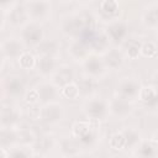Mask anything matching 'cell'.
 <instances>
[{"instance_id":"cell-1","label":"cell","mask_w":158,"mask_h":158,"mask_svg":"<svg viewBox=\"0 0 158 158\" xmlns=\"http://www.w3.org/2000/svg\"><path fill=\"white\" fill-rule=\"evenodd\" d=\"M100 131L101 121L85 118L78 120L72 125L70 135L77 139L81 151L91 152L96 149L100 143Z\"/></svg>"},{"instance_id":"cell-2","label":"cell","mask_w":158,"mask_h":158,"mask_svg":"<svg viewBox=\"0 0 158 158\" xmlns=\"http://www.w3.org/2000/svg\"><path fill=\"white\" fill-rule=\"evenodd\" d=\"M58 27L63 36H65L70 40L79 38L80 35L83 33V31L85 30L84 16L77 11L67 12L60 17Z\"/></svg>"},{"instance_id":"cell-3","label":"cell","mask_w":158,"mask_h":158,"mask_svg":"<svg viewBox=\"0 0 158 158\" xmlns=\"http://www.w3.org/2000/svg\"><path fill=\"white\" fill-rule=\"evenodd\" d=\"M81 111L86 118L93 120H106L110 116L109 112V100L104 99L102 96H90L86 98L81 105Z\"/></svg>"},{"instance_id":"cell-4","label":"cell","mask_w":158,"mask_h":158,"mask_svg":"<svg viewBox=\"0 0 158 158\" xmlns=\"http://www.w3.org/2000/svg\"><path fill=\"white\" fill-rule=\"evenodd\" d=\"M28 17L35 22H46L52 17L53 5L48 0H27L23 2Z\"/></svg>"},{"instance_id":"cell-5","label":"cell","mask_w":158,"mask_h":158,"mask_svg":"<svg viewBox=\"0 0 158 158\" xmlns=\"http://www.w3.org/2000/svg\"><path fill=\"white\" fill-rule=\"evenodd\" d=\"M141 88H142V84H141L138 78L127 75V77L120 78L116 81V84H115V94L117 96H121V98L133 102L136 99H138Z\"/></svg>"},{"instance_id":"cell-6","label":"cell","mask_w":158,"mask_h":158,"mask_svg":"<svg viewBox=\"0 0 158 158\" xmlns=\"http://www.w3.org/2000/svg\"><path fill=\"white\" fill-rule=\"evenodd\" d=\"M1 91L2 98L20 99L25 96L27 88L23 79L19 74H7L1 80Z\"/></svg>"},{"instance_id":"cell-7","label":"cell","mask_w":158,"mask_h":158,"mask_svg":"<svg viewBox=\"0 0 158 158\" xmlns=\"http://www.w3.org/2000/svg\"><path fill=\"white\" fill-rule=\"evenodd\" d=\"M20 40L28 48H36L46 37L41 23L35 21H28L25 26L20 28Z\"/></svg>"},{"instance_id":"cell-8","label":"cell","mask_w":158,"mask_h":158,"mask_svg":"<svg viewBox=\"0 0 158 158\" xmlns=\"http://www.w3.org/2000/svg\"><path fill=\"white\" fill-rule=\"evenodd\" d=\"M65 115L64 106L59 101H51L41 105V115L40 120L43 121L46 125L54 126L63 121Z\"/></svg>"},{"instance_id":"cell-9","label":"cell","mask_w":158,"mask_h":158,"mask_svg":"<svg viewBox=\"0 0 158 158\" xmlns=\"http://www.w3.org/2000/svg\"><path fill=\"white\" fill-rule=\"evenodd\" d=\"M22 120V111L19 106L12 104H2L0 110V127L1 128H19Z\"/></svg>"},{"instance_id":"cell-10","label":"cell","mask_w":158,"mask_h":158,"mask_svg":"<svg viewBox=\"0 0 158 158\" xmlns=\"http://www.w3.org/2000/svg\"><path fill=\"white\" fill-rule=\"evenodd\" d=\"M25 44L20 40V37L15 36H7L1 41L0 44V52L1 58L5 60H12L19 59L20 56L25 52Z\"/></svg>"},{"instance_id":"cell-11","label":"cell","mask_w":158,"mask_h":158,"mask_svg":"<svg viewBox=\"0 0 158 158\" xmlns=\"http://www.w3.org/2000/svg\"><path fill=\"white\" fill-rule=\"evenodd\" d=\"M81 68H83V74L90 78H94L96 80L102 79L106 75V67L105 63L102 60V57L96 56V54H90L83 63H81Z\"/></svg>"},{"instance_id":"cell-12","label":"cell","mask_w":158,"mask_h":158,"mask_svg":"<svg viewBox=\"0 0 158 158\" xmlns=\"http://www.w3.org/2000/svg\"><path fill=\"white\" fill-rule=\"evenodd\" d=\"M105 33L110 38L111 43L114 44H122L128 38V25L125 20L117 19L115 21H111L106 23Z\"/></svg>"},{"instance_id":"cell-13","label":"cell","mask_w":158,"mask_h":158,"mask_svg":"<svg viewBox=\"0 0 158 158\" xmlns=\"http://www.w3.org/2000/svg\"><path fill=\"white\" fill-rule=\"evenodd\" d=\"M109 112H110V116L117 120H125L132 115L133 102L115 95L109 100Z\"/></svg>"},{"instance_id":"cell-14","label":"cell","mask_w":158,"mask_h":158,"mask_svg":"<svg viewBox=\"0 0 158 158\" xmlns=\"http://www.w3.org/2000/svg\"><path fill=\"white\" fill-rule=\"evenodd\" d=\"M121 10L120 4L116 0H102L99 2V7L96 10V16L101 21H105L106 23L115 21L118 19Z\"/></svg>"},{"instance_id":"cell-15","label":"cell","mask_w":158,"mask_h":158,"mask_svg":"<svg viewBox=\"0 0 158 158\" xmlns=\"http://www.w3.org/2000/svg\"><path fill=\"white\" fill-rule=\"evenodd\" d=\"M67 52H68V56L77 63H83L91 53L89 46L80 38H74V40H70V42L68 43V47H67Z\"/></svg>"},{"instance_id":"cell-16","label":"cell","mask_w":158,"mask_h":158,"mask_svg":"<svg viewBox=\"0 0 158 158\" xmlns=\"http://www.w3.org/2000/svg\"><path fill=\"white\" fill-rule=\"evenodd\" d=\"M30 20L27 10L22 4L15 2V5L10 9V11L7 12V22L11 27H16V28H21L22 26H25Z\"/></svg>"},{"instance_id":"cell-17","label":"cell","mask_w":158,"mask_h":158,"mask_svg":"<svg viewBox=\"0 0 158 158\" xmlns=\"http://www.w3.org/2000/svg\"><path fill=\"white\" fill-rule=\"evenodd\" d=\"M138 100L144 105L147 111L158 112V91L151 84L142 85L138 95Z\"/></svg>"},{"instance_id":"cell-18","label":"cell","mask_w":158,"mask_h":158,"mask_svg":"<svg viewBox=\"0 0 158 158\" xmlns=\"http://www.w3.org/2000/svg\"><path fill=\"white\" fill-rule=\"evenodd\" d=\"M102 60L105 63V67L107 70H120L126 60V57L121 48L118 47H111L104 56Z\"/></svg>"},{"instance_id":"cell-19","label":"cell","mask_w":158,"mask_h":158,"mask_svg":"<svg viewBox=\"0 0 158 158\" xmlns=\"http://www.w3.org/2000/svg\"><path fill=\"white\" fill-rule=\"evenodd\" d=\"M74 78H75V74H74L73 68L69 64H60L54 72V74L52 75L51 81L60 90L65 85L73 83Z\"/></svg>"},{"instance_id":"cell-20","label":"cell","mask_w":158,"mask_h":158,"mask_svg":"<svg viewBox=\"0 0 158 158\" xmlns=\"http://www.w3.org/2000/svg\"><path fill=\"white\" fill-rule=\"evenodd\" d=\"M58 151L63 158H74L79 156L81 152V148L77 139L70 136H64L58 141Z\"/></svg>"},{"instance_id":"cell-21","label":"cell","mask_w":158,"mask_h":158,"mask_svg":"<svg viewBox=\"0 0 158 158\" xmlns=\"http://www.w3.org/2000/svg\"><path fill=\"white\" fill-rule=\"evenodd\" d=\"M59 67L58 64V58L53 57H46V56H37L36 60V70L38 74L43 78H52L57 68Z\"/></svg>"},{"instance_id":"cell-22","label":"cell","mask_w":158,"mask_h":158,"mask_svg":"<svg viewBox=\"0 0 158 158\" xmlns=\"http://www.w3.org/2000/svg\"><path fill=\"white\" fill-rule=\"evenodd\" d=\"M89 48L93 54L102 57L110 48H111V41L105 33V31H96L94 38L89 43Z\"/></svg>"},{"instance_id":"cell-23","label":"cell","mask_w":158,"mask_h":158,"mask_svg":"<svg viewBox=\"0 0 158 158\" xmlns=\"http://www.w3.org/2000/svg\"><path fill=\"white\" fill-rule=\"evenodd\" d=\"M36 89L40 94L41 102H51V101H57V98L60 95L59 89L51 81V80H44L41 81L36 85Z\"/></svg>"},{"instance_id":"cell-24","label":"cell","mask_w":158,"mask_h":158,"mask_svg":"<svg viewBox=\"0 0 158 158\" xmlns=\"http://www.w3.org/2000/svg\"><path fill=\"white\" fill-rule=\"evenodd\" d=\"M35 49L37 52V56L58 58L60 54V43L54 38H44Z\"/></svg>"},{"instance_id":"cell-25","label":"cell","mask_w":158,"mask_h":158,"mask_svg":"<svg viewBox=\"0 0 158 158\" xmlns=\"http://www.w3.org/2000/svg\"><path fill=\"white\" fill-rule=\"evenodd\" d=\"M141 23L148 30H156L158 27V2L149 4L141 14Z\"/></svg>"},{"instance_id":"cell-26","label":"cell","mask_w":158,"mask_h":158,"mask_svg":"<svg viewBox=\"0 0 158 158\" xmlns=\"http://www.w3.org/2000/svg\"><path fill=\"white\" fill-rule=\"evenodd\" d=\"M135 158H158V146L154 141L143 139L133 151Z\"/></svg>"},{"instance_id":"cell-27","label":"cell","mask_w":158,"mask_h":158,"mask_svg":"<svg viewBox=\"0 0 158 158\" xmlns=\"http://www.w3.org/2000/svg\"><path fill=\"white\" fill-rule=\"evenodd\" d=\"M141 47H142V41L139 38L128 37L121 44V51L123 52V54L127 59L135 60L141 56Z\"/></svg>"},{"instance_id":"cell-28","label":"cell","mask_w":158,"mask_h":158,"mask_svg":"<svg viewBox=\"0 0 158 158\" xmlns=\"http://www.w3.org/2000/svg\"><path fill=\"white\" fill-rule=\"evenodd\" d=\"M19 146V128H1L0 130V148L11 149Z\"/></svg>"},{"instance_id":"cell-29","label":"cell","mask_w":158,"mask_h":158,"mask_svg":"<svg viewBox=\"0 0 158 158\" xmlns=\"http://www.w3.org/2000/svg\"><path fill=\"white\" fill-rule=\"evenodd\" d=\"M78 86H79V90H80V95L85 96L86 98H90V96H94L96 95V91L99 89V80L94 79V78H90V77H86L83 74V77L77 81Z\"/></svg>"},{"instance_id":"cell-30","label":"cell","mask_w":158,"mask_h":158,"mask_svg":"<svg viewBox=\"0 0 158 158\" xmlns=\"http://www.w3.org/2000/svg\"><path fill=\"white\" fill-rule=\"evenodd\" d=\"M123 137H125V142H126V149H130V151H135L136 147L143 141V137L141 135V132L136 128V127H132V126H128V127H123L121 130Z\"/></svg>"},{"instance_id":"cell-31","label":"cell","mask_w":158,"mask_h":158,"mask_svg":"<svg viewBox=\"0 0 158 158\" xmlns=\"http://www.w3.org/2000/svg\"><path fill=\"white\" fill-rule=\"evenodd\" d=\"M37 135L30 127H19V144L33 147L37 142Z\"/></svg>"},{"instance_id":"cell-32","label":"cell","mask_w":158,"mask_h":158,"mask_svg":"<svg viewBox=\"0 0 158 158\" xmlns=\"http://www.w3.org/2000/svg\"><path fill=\"white\" fill-rule=\"evenodd\" d=\"M36 60H37V57L32 52L25 51L20 56V58L17 59V63H19V65H20L21 69H23V70H31V69L36 68Z\"/></svg>"},{"instance_id":"cell-33","label":"cell","mask_w":158,"mask_h":158,"mask_svg":"<svg viewBox=\"0 0 158 158\" xmlns=\"http://www.w3.org/2000/svg\"><path fill=\"white\" fill-rule=\"evenodd\" d=\"M9 158H35V151L32 147L26 146H16L9 151Z\"/></svg>"},{"instance_id":"cell-34","label":"cell","mask_w":158,"mask_h":158,"mask_svg":"<svg viewBox=\"0 0 158 158\" xmlns=\"http://www.w3.org/2000/svg\"><path fill=\"white\" fill-rule=\"evenodd\" d=\"M141 56L143 58H154L158 56V44L156 41L148 40V41H142V47H141Z\"/></svg>"},{"instance_id":"cell-35","label":"cell","mask_w":158,"mask_h":158,"mask_svg":"<svg viewBox=\"0 0 158 158\" xmlns=\"http://www.w3.org/2000/svg\"><path fill=\"white\" fill-rule=\"evenodd\" d=\"M59 93H60V96L67 100H77L80 96V90H79L77 81H73V83L65 85L64 88H62L59 90Z\"/></svg>"},{"instance_id":"cell-36","label":"cell","mask_w":158,"mask_h":158,"mask_svg":"<svg viewBox=\"0 0 158 158\" xmlns=\"http://www.w3.org/2000/svg\"><path fill=\"white\" fill-rule=\"evenodd\" d=\"M109 147L112 149V151H116V152H121L123 149H126V142H125V137L120 131L115 132L110 139H109Z\"/></svg>"},{"instance_id":"cell-37","label":"cell","mask_w":158,"mask_h":158,"mask_svg":"<svg viewBox=\"0 0 158 158\" xmlns=\"http://www.w3.org/2000/svg\"><path fill=\"white\" fill-rule=\"evenodd\" d=\"M23 101L27 105H37L41 101L40 94H38L36 86L35 88H31V89H27V91H26V94L23 96Z\"/></svg>"},{"instance_id":"cell-38","label":"cell","mask_w":158,"mask_h":158,"mask_svg":"<svg viewBox=\"0 0 158 158\" xmlns=\"http://www.w3.org/2000/svg\"><path fill=\"white\" fill-rule=\"evenodd\" d=\"M36 144L40 147V151H41V152H48V151L54 146V139H53V137H51V136H43V137H41L40 139H37ZM36 144H35V146H36Z\"/></svg>"},{"instance_id":"cell-39","label":"cell","mask_w":158,"mask_h":158,"mask_svg":"<svg viewBox=\"0 0 158 158\" xmlns=\"http://www.w3.org/2000/svg\"><path fill=\"white\" fill-rule=\"evenodd\" d=\"M26 115H27V117H28L30 120H40V115H41V106L38 107L37 105H28Z\"/></svg>"},{"instance_id":"cell-40","label":"cell","mask_w":158,"mask_h":158,"mask_svg":"<svg viewBox=\"0 0 158 158\" xmlns=\"http://www.w3.org/2000/svg\"><path fill=\"white\" fill-rule=\"evenodd\" d=\"M152 79H153V80H152V84H151V85H152V86H154V89L158 91V74H156Z\"/></svg>"},{"instance_id":"cell-41","label":"cell","mask_w":158,"mask_h":158,"mask_svg":"<svg viewBox=\"0 0 158 158\" xmlns=\"http://www.w3.org/2000/svg\"><path fill=\"white\" fill-rule=\"evenodd\" d=\"M0 152H1V157L0 158H9L10 153H9V149H5V148H0Z\"/></svg>"},{"instance_id":"cell-42","label":"cell","mask_w":158,"mask_h":158,"mask_svg":"<svg viewBox=\"0 0 158 158\" xmlns=\"http://www.w3.org/2000/svg\"><path fill=\"white\" fill-rule=\"evenodd\" d=\"M152 139H153V141H154V143L158 146V133H156V135L152 137Z\"/></svg>"},{"instance_id":"cell-43","label":"cell","mask_w":158,"mask_h":158,"mask_svg":"<svg viewBox=\"0 0 158 158\" xmlns=\"http://www.w3.org/2000/svg\"><path fill=\"white\" fill-rule=\"evenodd\" d=\"M156 38H157V41H158V27L156 28Z\"/></svg>"},{"instance_id":"cell-44","label":"cell","mask_w":158,"mask_h":158,"mask_svg":"<svg viewBox=\"0 0 158 158\" xmlns=\"http://www.w3.org/2000/svg\"><path fill=\"white\" fill-rule=\"evenodd\" d=\"M157 57H158V56H157Z\"/></svg>"}]
</instances>
